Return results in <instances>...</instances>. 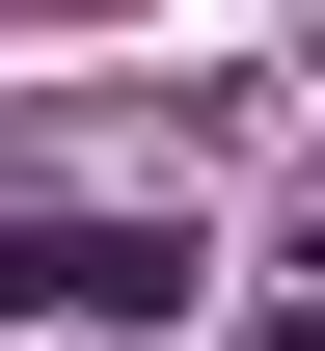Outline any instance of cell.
I'll return each instance as SVG.
<instances>
[{
  "instance_id": "6da1fadb",
  "label": "cell",
  "mask_w": 325,
  "mask_h": 351,
  "mask_svg": "<svg viewBox=\"0 0 325 351\" xmlns=\"http://www.w3.org/2000/svg\"><path fill=\"white\" fill-rule=\"evenodd\" d=\"M190 217H0V324H163Z\"/></svg>"
}]
</instances>
